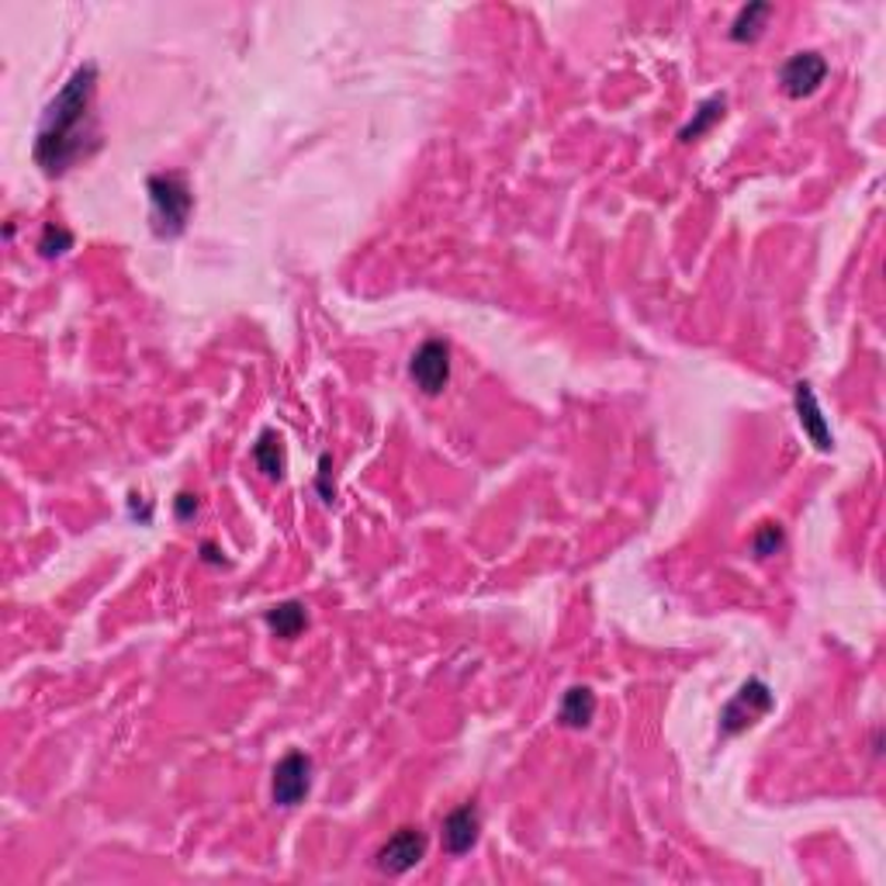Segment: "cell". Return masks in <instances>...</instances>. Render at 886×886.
<instances>
[{
  "label": "cell",
  "mask_w": 886,
  "mask_h": 886,
  "mask_svg": "<svg viewBox=\"0 0 886 886\" xmlns=\"http://www.w3.org/2000/svg\"><path fill=\"white\" fill-rule=\"evenodd\" d=\"M97 91V67H80L67 87L56 94V100L46 108L43 125L35 135V164L49 177L67 173L76 159H84L91 146H97V132L91 122V100Z\"/></svg>",
  "instance_id": "cell-1"
},
{
  "label": "cell",
  "mask_w": 886,
  "mask_h": 886,
  "mask_svg": "<svg viewBox=\"0 0 886 886\" xmlns=\"http://www.w3.org/2000/svg\"><path fill=\"white\" fill-rule=\"evenodd\" d=\"M146 188L153 201V232L159 239H173L184 232L194 208V194L184 173H153Z\"/></svg>",
  "instance_id": "cell-2"
},
{
  "label": "cell",
  "mask_w": 886,
  "mask_h": 886,
  "mask_svg": "<svg viewBox=\"0 0 886 886\" xmlns=\"http://www.w3.org/2000/svg\"><path fill=\"white\" fill-rule=\"evenodd\" d=\"M773 710V690L765 686L762 679H749L744 686L734 693V699L723 707L720 714V731L723 734H741L744 728H752L758 717Z\"/></svg>",
  "instance_id": "cell-3"
},
{
  "label": "cell",
  "mask_w": 886,
  "mask_h": 886,
  "mask_svg": "<svg viewBox=\"0 0 886 886\" xmlns=\"http://www.w3.org/2000/svg\"><path fill=\"white\" fill-rule=\"evenodd\" d=\"M312 790V758L306 752H288L274 765L271 797L277 807H298Z\"/></svg>",
  "instance_id": "cell-4"
},
{
  "label": "cell",
  "mask_w": 886,
  "mask_h": 886,
  "mask_svg": "<svg viewBox=\"0 0 886 886\" xmlns=\"http://www.w3.org/2000/svg\"><path fill=\"white\" fill-rule=\"evenodd\" d=\"M409 374L416 381V388H422L427 395H440L451 381V347L443 339H427L416 354Z\"/></svg>",
  "instance_id": "cell-5"
},
{
  "label": "cell",
  "mask_w": 886,
  "mask_h": 886,
  "mask_svg": "<svg viewBox=\"0 0 886 886\" xmlns=\"http://www.w3.org/2000/svg\"><path fill=\"white\" fill-rule=\"evenodd\" d=\"M427 855V835L419 828H398L385 845L378 849L374 862L381 873H392V876H402L409 873L412 865H419V859Z\"/></svg>",
  "instance_id": "cell-6"
},
{
  "label": "cell",
  "mask_w": 886,
  "mask_h": 886,
  "mask_svg": "<svg viewBox=\"0 0 886 886\" xmlns=\"http://www.w3.org/2000/svg\"><path fill=\"white\" fill-rule=\"evenodd\" d=\"M824 76H828V63H824L821 52H797L793 59H787V67L779 70V84L790 97H811Z\"/></svg>",
  "instance_id": "cell-7"
},
{
  "label": "cell",
  "mask_w": 886,
  "mask_h": 886,
  "mask_svg": "<svg viewBox=\"0 0 886 886\" xmlns=\"http://www.w3.org/2000/svg\"><path fill=\"white\" fill-rule=\"evenodd\" d=\"M478 831H481V814L475 803H465V807H457L443 821V849L451 855H465L478 841Z\"/></svg>",
  "instance_id": "cell-8"
},
{
  "label": "cell",
  "mask_w": 886,
  "mask_h": 886,
  "mask_svg": "<svg viewBox=\"0 0 886 886\" xmlns=\"http://www.w3.org/2000/svg\"><path fill=\"white\" fill-rule=\"evenodd\" d=\"M793 402H797L800 427H803V433H807V436L814 440V447H817V451H831V447H835V436H831L828 422H824V416H821L817 395H814V388L807 385V381H800V385H797Z\"/></svg>",
  "instance_id": "cell-9"
},
{
  "label": "cell",
  "mask_w": 886,
  "mask_h": 886,
  "mask_svg": "<svg viewBox=\"0 0 886 886\" xmlns=\"http://www.w3.org/2000/svg\"><path fill=\"white\" fill-rule=\"evenodd\" d=\"M596 717V693L589 686H572L565 693V699H561V710H558V720L565 723V728H589Z\"/></svg>",
  "instance_id": "cell-10"
},
{
  "label": "cell",
  "mask_w": 886,
  "mask_h": 886,
  "mask_svg": "<svg viewBox=\"0 0 886 886\" xmlns=\"http://www.w3.org/2000/svg\"><path fill=\"white\" fill-rule=\"evenodd\" d=\"M264 620H267V627H271L277 637L291 640V637H298L301 631H306L309 613H306V607H301V602H280V607H271V610L264 613Z\"/></svg>",
  "instance_id": "cell-11"
},
{
  "label": "cell",
  "mask_w": 886,
  "mask_h": 886,
  "mask_svg": "<svg viewBox=\"0 0 886 886\" xmlns=\"http://www.w3.org/2000/svg\"><path fill=\"white\" fill-rule=\"evenodd\" d=\"M253 460L267 478H285V447H280V436L274 430L260 433V440L253 443Z\"/></svg>",
  "instance_id": "cell-12"
},
{
  "label": "cell",
  "mask_w": 886,
  "mask_h": 886,
  "mask_svg": "<svg viewBox=\"0 0 886 886\" xmlns=\"http://www.w3.org/2000/svg\"><path fill=\"white\" fill-rule=\"evenodd\" d=\"M769 14H773V4H749V8H741V14L734 17V25H731V38L734 43H755V38L762 35L765 22H769Z\"/></svg>",
  "instance_id": "cell-13"
},
{
  "label": "cell",
  "mask_w": 886,
  "mask_h": 886,
  "mask_svg": "<svg viewBox=\"0 0 886 886\" xmlns=\"http://www.w3.org/2000/svg\"><path fill=\"white\" fill-rule=\"evenodd\" d=\"M723 118V97H710V100H703L699 111L693 115V122L690 125H682L679 139L682 143H696L699 135H707L717 122Z\"/></svg>",
  "instance_id": "cell-14"
},
{
  "label": "cell",
  "mask_w": 886,
  "mask_h": 886,
  "mask_svg": "<svg viewBox=\"0 0 886 886\" xmlns=\"http://www.w3.org/2000/svg\"><path fill=\"white\" fill-rule=\"evenodd\" d=\"M67 250H73V232L63 226H46L43 239H38V253L43 256H63Z\"/></svg>",
  "instance_id": "cell-15"
},
{
  "label": "cell",
  "mask_w": 886,
  "mask_h": 886,
  "mask_svg": "<svg viewBox=\"0 0 886 886\" xmlns=\"http://www.w3.org/2000/svg\"><path fill=\"white\" fill-rule=\"evenodd\" d=\"M752 548H755L758 558L776 554V551L782 548V530H779V523H762L758 534H755V540H752Z\"/></svg>",
  "instance_id": "cell-16"
},
{
  "label": "cell",
  "mask_w": 886,
  "mask_h": 886,
  "mask_svg": "<svg viewBox=\"0 0 886 886\" xmlns=\"http://www.w3.org/2000/svg\"><path fill=\"white\" fill-rule=\"evenodd\" d=\"M197 513V495L184 492V495H177V516L180 519H191Z\"/></svg>",
  "instance_id": "cell-17"
}]
</instances>
